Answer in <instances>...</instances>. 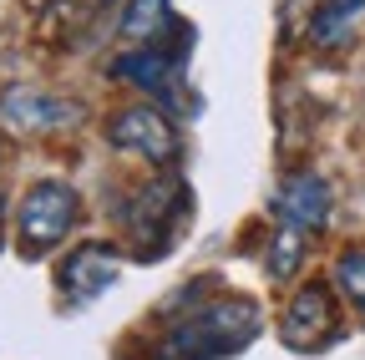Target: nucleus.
Segmentation results:
<instances>
[{"instance_id": "f257e3e1", "label": "nucleus", "mask_w": 365, "mask_h": 360, "mask_svg": "<svg viewBox=\"0 0 365 360\" xmlns=\"http://www.w3.org/2000/svg\"><path fill=\"white\" fill-rule=\"evenodd\" d=\"M259 335V309L249 299H218L208 309H198L193 320H182L168 340L158 360H218L234 355Z\"/></svg>"}, {"instance_id": "f03ea898", "label": "nucleus", "mask_w": 365, "mask_h": 360, "mask_svg": "<svg viewBox=\"0 0 365 360\" xmlns=\"http://www.w3.org/2000/svg\"><path fill=\"white\" fill-rule=\"evenodd\" d=\"M71 223H76V193L66 183H56V178H46L16 208V249L26 259H41L71 234Z\"/></svg>"}, {"instance_id": "7ed1b4c3", "label": "nucleus", "mask_w": 365, "mask_h": 360, "mask_svg": "<svg viewBox=\"0 0 365 360\" xmlns=\"http://www.w3.org/2000/svg\"><path fill=\"white\" fill-rule=\"evenodd\" d=\"M107 143L122 148V153L148 158V163H173V158H178V132H173V122H168L158 107H148V102L117 112L112 127H107Z\"/></svg>"}, {"instance_id": "20e7f679", "label": "nucleus", "mask_w": 365, "mask_h": 360, "mask_svg": "<svg viewBox=\"0 0 365 360\" xmlns=\"http://www.w3.org/2000/svg\"><path fill=\"white\" fill-rule=\"evenodd\" d=\"M117 279V249L112 244H81L61 259V294L71 304H91Z\"/></svg>"}, {"instance_id": "39448f33", "label": "nucleus", "mask_w": 365, "mask_h": 360, "mask_svg": "<svg viewBox=\"0 0 365 360\" xmlns=\"http://www.w3.org/2000/svg\"><path fill=\"white\" fill-rule=\"evenodd\" d=\"M279 335H284L294 350L325 345V340L335 335V299H330V289H325V284H309V289H299V294L289 299V309H284V325H279Z\"/></svg>"}, {"instance_id": "423d86ee", "label": "nucleus", "mask_w": 365, "mask_h": 360, "mask_svg": "<svg viewBox=\"0 0 365 360\" xmlns=\"http://www.w3.org/2000/svg\"><path fill=\"white\" fill-rule=\"evenodd\" d=\"M0 117H6L16 132H41V127H66V122H81V107L76 102H61V97H46V92H6L0 97Z\"/></svg>"}, {"instance_id": "0eeeda50", "label": "nucleus", "mask_w": 365, "mask_h": 360, "mask_svg": "<svg viewBox=\"0 0 365 360\" xmlns=\"http://www.w3.org/2000/svg\"><path fill=\"white\" fill-rule=\"evenodd\" d=\"M325 218H330V183L325 178H314V173L289 178L284 193H279V223H289L299 234H314Z\"/></svg>"}, {"instance_id": "6e6552de", "label": "nucleus", "mask_w": 365, "mask_h": 360, "mask_svg": "<svg viewBox=\"0 0 365 360\" xmlns=\"http://www.w3.org/2000/svg\"><path fill=\"white\" fill-rule=\"evenodd\" d=\"M360 6H365V0H325V6L314 11V21H309V36L319 41V46H340V41H350L355 21H360Z\"/></svg>"}, {"instance_id": "1a4fd4ad", "label": "nucleus", "mask_w": 365, "mask_h": 360, "mask_svg": "<svg viewBox=\"0 0 365 360\" xmlns=\"http://www.w3.org/2000/svg\"><path fill=\"white\" fill-rule=\"evenodd\" d=\"M173 26H178V21L168 16V0H132V11H127V21H122V36L158 46V36L173 31Z\"/></svg>"}, {"instance_id": "9d476101", "label": "nucleus", "mask_w": 365, "mask_h": 360, "mask_svg": "<svg viewBox=\"0 0 365 360\" xmlns=\"http://www.w3.org/2000/svg\"><path fill=\"white\" fill-rule=\"evenodd\" d=\"M299 254H304V234L289 229V223H279V234H274V249H269V259H264L269 279H289L294 269H299Z\"/></svg>"}, {"instance_id": "9b49d317", "label": "nucleus", "mask_w": 365, "mask_h": 360, "mask_svg": "<svg viewBox=\"0 0 365 360\" xmlns=\"http://www.w3.org/2000/svg\"><path fill=\"white\" fill-rule=\"evenodd\" d=\"M335 284L345 289V299L365 314V249H345L335 259Z\"/></svg>"}, {"instance_id": "f8f14e48", "label": "nucleus", "mask_w": 365, "mask_h": 360, "mask_svg": "<svg viewBox=\"0 0 365 360\" xmlns=\"http://www.w3.org/2000/svg\"><path fill=\"white\" fill-rule=\"evenodd\" d=\"M0 208H6V198H0Z\"/></svg>"}]
</instances>
